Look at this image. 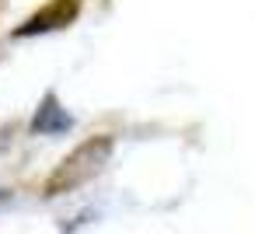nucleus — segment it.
I'll use <instances>...</instances> for the list:
<instances>
[{"label":"nucleus","mask_w":255,"mask_h":234,"mask_svg":"<svg viewBox=\"0 0 255 234\" xmlns=\"http://www.w3.org/2000/svg\"><path fill=\"white\" fill-rule=\"evenodd\" d=\"M112 150H116V140H112L109 133L88 136L84 143H77V147H74V150L53 168V175L46 178L42 192L53 199V196H67V192L88 185L95 175H102V168H105L109 157H112Z\"/></svg>","instance_id":"1"},{"label":"nucleus","mask_w":255,"mask_h":234,"mask_svg":"<svg viewBox=\"0 0 255 234\" xmlns=\"http://www.w3.org/2000/svg\"><path fill=\"white\" fill-rule=\"evenodd\" d=\"M81 14V0H46V4L25 18L18 28H14V39H25V35H46V32H60L67 25H74Z\"/></svg>","instance_id":"2"},{"label":"nucleus","mask_w":255,"mask_h":234,"mask_svg":"<svg viewBox=\"0 0 255 234\" xmlns=\"http://www.w3.org/2000/svg\"><path fill=\"white\" fill-rule=\"evenodd\" d=\"M67 126H70V119L60 112V102L49 95V98L42 102V109H39V116H35L32 129H35V133H46V129H67Z\"/></svg>","instance_id":"3"}]
</instances>
